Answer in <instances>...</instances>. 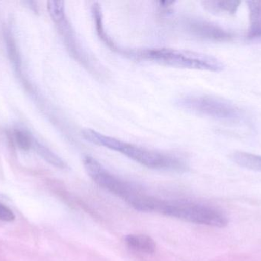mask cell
I'll return each instance as SVG.
<instances>
[{"mask_svg":"<svg viewBox=\"0 0 261 261\" xmlns=\"http://www.w3.org/2000/svg\"><path fill=\"white\" fill-rule=\"evenodd\" d=\"M8 51L9 55L12 57V60L14 62L18 63V54H17V49H15V45L14 44L12 39L11 38H7Z\"/></svg>","mask_w":261,"mask_h":261,"instance_id":"cell-15","label":"cell"},{"mask_svg":"<svg viewBox=\"0 0 261 261\" xmlns=\"http://www.w3.org/2000/svg\"><path fill=\"white\" fill-rule=\"evenodd\" d=\"M47 9L52 20L58 26L71 56L90 74L102 78L104 75L103 70L98 61L87 52L80 38L76 36V32L66 15L64 2L49 1Z\"/></svg>","mask_w":261,"mask_h":261,"instance_id":"cell-4","label":"cell"},{"mask_svg":"<svg viewBox=\"0 0 261 261\" xmlns=\"http://www.w3.org/2000/svg\"><path fill=\"white\" fill-rule=\"evenodd\" d=\"M231 159L239 167L261 173V156L260 155L237 151L231 154Z\"/></svg>","mask_w":261,"mask_h":261,"instance_id":"cell-11","label":"cell"},{"mask_svg":"<svg viewBox=\"0 0 261 261\" xmlns=\"http://www.w3.org/2000/svg\"><path fill=\"white\" fill-rule=\"evenodd\" d=\"M249 11V28L247 38L249 40L261 38V1H247Z\"/></svg>","mask_w":261,"mask_h":261,"instance_id":"cell-8","label":"cell"},{"mask_svg":"<svg viewBox=\"0 0 261 261\" xmlns=\"http://www.w3.org/2000/svg\"><path fill=\"white\" fill-rule=\"evenodd\" d=\"M83 163L87 174L95 183L123 199L128 205L133 203L142 194L143 192L138 187L115 176L95 158L86 156Z\"/></svg>","mask_w":261,"mask_h":261,"instance_id":"cell-6","label":"cell"},{"mask_svg":"<svg viewBox=\"0 0 261 261\" xmlns=\"http://www.w3.org/2000/svg\"><path fill=\"white\" fill-rule=\"evenodd\" d=\"M125 244L130 249L146 254H153L156 245L154 241L144 234H128L125 238Z\"/></svg>","mask_w":261,"mask_h":261,"instance_id":"cell-9","label":"cell"},{"mask_svg":"<svg viewBox=\"0 0 261 261\" xmlns=\"http://www.w3.org/2000/svg\"><path fill=\"white\" fill-rule=\"evenodd\" d=\"M33 147L35 149V150L38 152V154H39L41 157L44 158L49 163L58 167V168H67V164L64 162V161L62 160V159H61L58 155L55 154L51 150H49L48 148L44 147L42 144L35 141Z\"/></svg>","mask_w":261,"mask_h":261,"instance_id":"cell-12","label":"cell"},{"mask_svg":"<svg viewBox=\"0 0 261 261\" xmlns=\"http://www.w3.org/2000/svg\"><path fill=\"white\" fill-rule=\"evenodd\" d=\"M241 2L239 1H203L202 5L205 10L214 15H234Z\"/></svg>","mask_w":261,"mask_h":261,"instance_id":"cell-10","label":"cell"},{"mask_svg":"<svg viewBox=\"0 0 261 261\" xmlns=\"http://www.w3.org/2000/svg\"><path fill=\"white\" fill-rule=\"evenodd\" d=\"M176 105L187 111L217 121L239 122L243 117L242 110L237 106L212 95H185L176 100Z\"/></svg>","mask_w":261,"mask_h":261,"instance_id":"cell-5","label":"cell"},{"mask_svg":"<svg viewBox=\"0 0 261 261\" xmlns=\"http://www.w3.org/2000/svg\"><path fill=\"white\" fill-rule=\"evenodd\" d=\"M153 212L213 228H225L228 224V217L220 210L190 201L156 199Z\"/></svg>","mask_w":261,"mask_h":261,"instance_id":"cell-3","label":"cell"},{"mask_svg":"<svg viewBox=\"0 0 261 261\" xmlns=\"http://www.w3.org/2000/svg\"><path fill=\"white\" fill-rule=\"evenodd\" d=\"M184 29L190 35L199 39L213 42L231 41L234 34L219 25L199 18H187L182 21Z\"/></svg>","mask_w":261,"mask_h":261,"instance_id":"cell-7","label":"cell"},{"mask_svg":"<svg viewBox=\"0 0 261 261\" xmlns=\"http://www.w3.org/2000/svg\"><path fill=\"white\" fill-rule=\"evenodd\" d=\"M15 218V215L10 208L0 203V220L3 222H12Z\"/></svg>","mask_w":261,"mask_h":261,"instance_id":"cell-14","label":"cell"},{"mask_svg":"<svg viewBox=\"0 0 261 261\" xmlns=\"http://www.w3.org/2000/svg\"><path fill=\"white\" fill-rule=\"evenodd\" d=\"M81 134L84 139L91 144L117 152L152 170L177 173H184L188 170V165L184 159L168 153L129 144L92 129H84Z\"/></svg>","mask_w":261,"mask_h":261,"instance_id":"cell-2","label":"cell"},{"mask_svg":"<svg viewBox=\"0 0 261 261\" xmlns=\"http://www.w3.org/2000/svg\"><path fill=\"white\" fill-rule=\"evenodd\" d=\"M13 137L15 144L22 150H29L35 144V140L32 141L29 133L21 130H14Z\"/></svg>","mask_w":261,"mask_h":261,"instance_id":"cell-13","label":"cell"},{"mask_svg":"<svg viewBox=\"0 0 261 261\" xmlns=\"http://www.w3.org/2000/svg\"><path fill=\"white\" fill-rule=\"evenodd\" d=\"M113 52L135 61H147L177 68L221 72L225 64L216 57L199 52L170 48L124 49L116 44Z\"/></svg>","mask_w":261,"mask_h":261,"instance_id":"cell-1","label":"cell"}]
</instances>
